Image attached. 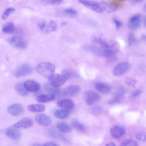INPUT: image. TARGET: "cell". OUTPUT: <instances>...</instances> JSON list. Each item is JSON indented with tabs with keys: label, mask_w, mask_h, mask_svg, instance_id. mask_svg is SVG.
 I'll use <instances>...</instances> for the list:
<instances>
[{
	"label": "cell",
	"mask_w": 146,
	"mask_h": 146,
	"mask_svg": "<svg viewBox=\"0 0 146 146\" xmlns=\"http://www.w3.org/2000/svg\"><path fill=\"white\" fill-rule=\"evenodd\" d=\"M55 96V95L52 94H42L37 97L36 100L39 103H47L53 100Z\"/></svg>",
	"instance_id": "cell-21"
},
{
	"label": "cell",
	"mask_w": 146,
	"mask_h": 146,
	"mask_svg": "<svg viewBox=\"0 0 146 146\" xmlns=\"http://www.w3.org/2000/svg\"><path fill=\"white\" fill-rule=\"evenodd\" d=\"M57 106L62 109L69 110L73 108L74 103L71 99L66 98L60 100L57 103Z\"/></svg>",
	"instance_id": "cell-17"
},
{
	"label": "cell",
	"mask_w": 146,
	"mask_h": 146,
	"mask_svg": "<svg viewBox=\"0 0 146 146\" xmlns=\"http://www.w3.org/2000/svg\"><path fill=\"white\" fill-rule=\"evenodd\" d=\"M15 9L12 7L7 8L4 12L2 15V18L3 20L6 19L11 15L14 12Z\"/></svg>",
	"instance_id": "cell-31"
},
{
	"label": "cell",
	"mask_w": 146,
	"mask_h": 146,
	"mask_svg": "<svg viewBox=\"0 0 146 146\" xmlns=\"http://www.w3.org/2000/svg\"><path fill=\"white\" fill-rule=\"evenodd\" d=\"M146 4H145L144 5L143 7V11L144 12H146Z\"/></svg>",
	"instance_id": "cell-47"
},
{
	"label": "cell",
	"mask_w": 146,
	"mask_h": 146,
	"mask_svg": "<svg viewBox=\"0 0 146 146\" xmlns=\"http://www.w3.org/2000/svg\"><path fill=\"white\" fill-rule=\"evenodd\" d=\"M67 23L66 22H63L62 23L61 25H66L67 24Z\"/></svg>",
	"instance_id": "cell-48"
},
{
	"label": "cell",
	"mask_w": 146,
	"mask_h": 146,
	"mask_svg": "<svg viewBox=\"0 0 146 146\" xmlns=\"http://www.w3.org/2000/svg\"><path fill=\"white\" fill-rule=\"evenodd\" d=\"M57 28L56 23L53 20H51L46 23L43 31L46 33H50L55 31Z\"/></svg>",
	"instance_id": "cell-24"
},
{
	"label": "cell",
	"mask_w": 146,
	"mask_h": 146,
	"mask_svg": "<svg viewBox=\"0 0 146 146\" xmlns=\"http://www.w3.org/2000/svg\"><path fill=\"white\" fill-rule=\"evenodd\" d=\"M83 48L84 49L97 55L106 57L112 56L117 53L119 49L118 46L107 48L91 44L85 45L83 46Z\"/></svg>",
	"instance_id": "cell-1"
},
{
	"label": "cell",
	"mask_w": 146,
	"mask_h": 146,
	"mask_svg": "<svg viewBox=\"0 0 146 146\" xmlns=\"http://www.w3.org/2000/svg\"><path fill=\"white\" fill-rule=\"evenodd\" d=\"M33 146H42V145H41V144L39 143H35L33 145Z\"/></svg>",
	"instance_id": "cell-46"
},
{
	"label": "cell",
	"mask_w": 146,
	"mask_h": 146,
	"mask_svg": "<svg viewBox=\"0 0 146 146\" xmlns=\"http://www.w3.org/2000/svg\"><path fill=\"white\" fill-rule=\"evenodd\" d=\"M15 89L16 92L22 96L25 97L29 94L28 91L25 88L23 84L21 82L17 84L15 86Z\"/></svg>",
	"instance_id": "cell-25"
},
{
	"label": "cell",
	"mask_w": 146,
	"mask_h": 146,
	"mask_svg": "<svg viewBox=\"0 0 146 146\" xmlns=\"http://www.w3.org/2000/svg\"><path fill=\"white\" fill-rule=\"evenodd\" d=\"M6 134L7 136L10 139L17 140L21 137V133L19 129L13 126L9 127L7 129Z\"/></svg>",
	"instance_id": "cell-14"
},
{
	"label": "cell",
	"mask_w": 146,
	"mask_h": 146,
	"mask_svg": "<svg viewBox=\"0 0 146 146\" xmlns=\"http://www.w3.org/2000/svg\"><path fill=\"white\" fill-rule=\"evenodd\" d=\"M106 146H115V143L113 142H111L106 143L105 145Z\"/></svg>",
	"instance_id": "cell-43"
},
{
	"label": "cell",
	"mask_w": 146,
	"mask_h": 146,
	"mask_svg": "<svg viewBox=\"0 0 146 146\" xmlns=\"http://www.w3.org/2000/svg\"><path fill=\"white\" fill-rule=\"evenodd\" d=\"M25 89L29 92H36L40 88V84L34 80L29 79L26 81L23 84Z\"/></svg>",
	"instance_id": "cell-12"
},
{
	"label": "cell",
	"mask_w": 146,
	"mask_h": 146,
	"mask_svg": "<svg viewBox=\"0 0 146 146\" xmlns=\"http://www.w3.org/2000/svg\"><path fill=\"white\" fill-rule=\"evenodd\" d=\"M103 10L107 13H111L117 11L118 9L117 5L105 2H102L100 3Z\"/></svg>",
	"instance_id": "cell-20"
},
{
	"label": "cell",
	"mask_w": 146,
	"mask_h": 146,
	"mask_svg": "<svg viewBox=\"0 0 146 146\" xmlns=\"http://www.w3.org/2000/svg\"><path fill=\"white\" fill-rule=\"evenodd\" d=\"M46 23V22L44 20L40 21L37 24L38 28L42 31H43Z\"/></svg>",
	"instance_id": "cell-38"
},
{
	"label": "cell",
	"mask_w": 146,
	"mask_h": 146,
	"mask_svg": "<svg viewBox=\"0 0 146 146\" xmlns=\"http://www.w3.org/2000/svg\"><path fill=\"white\" fill-rule=\"evenodd\" d=\"M7 42L11 46L21 48H25L27 47L25 41L20 37L14 36L7 39Z\"/></svg>",
	"instance_id": "cell-8"
},
{
	"label": "cell",
	"mask_w": 146,
	"mask_h": 146,
	"mask_svg": "<svg viewBox=\"0 0 146 146\" xmlns=\"http://www.w3.org/2000/svg\"><path fill=\"white\" fill-rule=\"evenodd\" d=\"M126 93L125 90L123 88L119 89L116 92L114 97L108 102L109 105H113L118 103L122 101Z\"/></svg>",
	"instance_id": "cell-18"
},
{
	"label": "cell",
	"mask_w": 146,
	"mask_h": 146,
	"mask_svg": "<svg viewBox=\"0 0 146 146\" xmlns=\"http://www.w3.org/2000/svg\"><path fill=\"white\" fill-rule=\"evenodd\" d=\"M35 119L36 123L42 126H48L50 125L52 123L50 117L44 114H38L35 116Z\"/></svg>",
	"instance_id": "cell-15"
},
{
	"label": "cell",
	"mask_w": 146,
	"mask_h": 146,
	"mask_svg": "<svg viewBox=\"0 0 146 146\" xmlns=\"http://www.w3.org/2000/svg\"><path fill=\"white\" fill-rule=\"evenodd\" d=\"M78 2L96 12L101 13L103 11L100 3H98L88 0H78Z\"/></svg>",
	"instance_id": "cell-5"
},
{
	"label": "cell",
	"mask_w": 146,
	"mask_h": 146,
	"mask_svg": "<svg viewBox=\"0 0 146 146\" xmlns=\"http://www.w3.org/2000/svg\"><path fill=\"white\" fill-rule=\"evenodd\" d=\"M62 74L67 78V79H71L76 76V74L72 71L68 69H65L62 71Z\"/></svg>",
	"instance_id": "cell-33"
},
{
	"label": "cell",
	"mask_w": 146,
	"mask_h": 146,
	"mask_svg": "<svg viewBox=\"0 0 146 146\" xmlns=\"http://www.w3.org/2000/svg\"><path fill=\"white\" fill-rule=\"evenodd\" d=\"M80 87L76 85H71L66 87L63 91L62 96L65 97H73L78 94L80 90Z\"/></svg>",
	"instance_id": "cell-10"
},
{
	"label": "cell",
	"mask_w": 146,
	"mask_h": 146,
	"mask_svg": "<svg viewBox=\"0 0 146 146\" xmlns=\"http://www.w3.org/2000/svg\"><path fill=\"white\" fill-rule=\"evenodd\" d=\"M121 1H125V0H120Z\"/></svg>",
	"instance_id": "cell-49"
},
{
	"label": "cell",
	"mask_w": 146,
	"mask_h": 146,
	"mask_svg": "<svg viewBox=\"0 0 146 146\" xmlns=\"http://www.w3.org/2000/svg\"><path fill=\"white\" fill-rule=\"evenodd\" d=\"M37 72L44 77L48 79L55 73V67L48 62H42L39 64L36 68Z\"/></svg>",
	"instance_id": "cell-3"
},
{
	"label": "cell",
	"mask_w": 146,
	"mask_h": 146,
	"mask_svg": "<svg viewBox=\"0 0 146 146\" xmlns=\"http://www.w3.org/2000/svg\"><path fill=\"white\" fill-rule=\"evenodd\" d=\"M56 127L60 131L64 133H68L72 130V127L68 123L64 122H60L57 123Z\"/></svg>",
	"instance_id": "cell-26"
},
{
	"label": "cell",
	"mask_w": 146,
	"mask_h": 146,
	"mask_svg": "<svg viewBox=\"0 0 146 146\" xmlns=\"http://www.w3.org/2000/svg\"><path fill=\"white\" fill-rule=\"evenodd\" d=\"M64 11L65 13L70 15H75L77 14L76 11L71 8L66 9L64 10Z\"/></svg>",
	"instance_id": "cell-39"
},
{
	"label": "cell",
	"mask_w": 146,
	"mask_h": 146,
	"mask_svg": "<svg viewBox=\"0 0 146 146\" xmlns=\"http://www.w3.org/2000/svg\"><path fill=\"white\" fill-rule=\"evenodd\" d=\"M48 79L51 85L57 88L64 84L67 80L66 77L62 74L55 73Z\"/></svg>",
	"instance_id": "cell-4"
},
{
	"label": "cell",
	"mask_w": 146,
	"mask_h": 146,
	"mask_svg": "<svg viewBox=\"0 0 146 146\" xmlns=\"http://www.w3.org/2000/svg\"><path fill=\"white\" fill-rule=\"evenodd\" d=\"M113 21L115 25L116 28L117 29L120 28L123 25V23L116 18H114Z\"/></svg>",
	"instance_id": "cell-40"
},
{
	"label": "cell",
	"mask_w": 146,
	"mask_h": 146,
	"mask_svg": "<svg viewBox=\"0 0 146 146\" xmlns=\"http://www.w3.org/2000/svg\"><path fill=\"white\" fill-rule=\"evenodd\" d=\"M141 20L140 14H136L132 17L127 23V27L130 30H134L138 28L140 26Z\"/></svg>",
	"instance_id": "cell-13"
},
{
	"label": "cell",
	"mask_w": 146,
	"mask_h": 146,
	"mask_svg": "<svg viewBox=\"0 0 146 146\" xmlns=\"http://www.w3.org/2000/svg\"><path fill=\"white\" fill-rule=\"evenodd\" d=\"M55 116L59 119H64L67 118L69 115L68 110H57L54 112Z\"/></svg>",
	"instance_id": "cell-28"
},
{
	"label": "cell",
	"mask_w": 146,
	"mask_h": 146,
	"mask_svg": "<svg viewBox=\"0 0 146 146\" xmlns=\"http://www.w3.org/2000/svg\"><path fill=\"white\" fill-rule=\"evenodd\" d=\"M32 69L30 65L27 64L22 65L17 70L15 73L16 77H19L30 74Z\"/></svg>",
	"instance_id": "cell-19"
},
{
	"label": "cell",
	"mask_w": 146,
	"mask_h": 146,
	"mask_svg": "<svg viewBox=\"0 0 146 146\" xmlns=\"http://www.w3.org/2000/svg\"><path fill=\"white\" fill-rule=\"evenodd\" d=\"M125 81L127 85L133 88L135 87V84L137 83V81L129 78H127Z\"/></svg>",
	"instance_id": "cell-36"
},
{
	"label": "cell",
	"mask_w": 146,
	"mask_h": 146,
	"mask_svg": "<svg viewBox=\"0 0 146 146\" xmlns=\"http://www.w3.org/2000/svg\"><path fill=\"white\" fill-rule=\"evenodd\" d=\"M44 89L50 94H52L56 95H59L60 92V90L58 88L55 87L49 83H46L44 85Z\"/></svg>",
	"instance_id": "cell-27"
},
{
	"label": "cell",
	"mask_w": 146,
	"mask_h": 146,
	"mask_svg": "<svg viewBox=\"0 0 146 146\" xmlns=\"http://www.w3.org/2000/svg\"><path fill=\"white\" fill-rule=\"evenodd\" d=\"M72 127L75 129L80 132L84 131L86 130V127L82 123L78 121H74L71 123Z\"/></svg>",
	"instance_id": "cell-30"
},
{
	"label": "cell",
	"mask_w": 146,
	"mask_h": 146,
	"mask_svg": "<svg viewBox=\"0 0 146 146\" xmlns=\"http://www.w3.org/2000/svg\"><path fill=\"white\" fill-rule=\"evenodd\" d=\"M7 111L11 115L13 116H17L22 114L23 111V109L20 104H15L8 107Z\"/></svg>",
	"instance_id": "cell-16"
},
{
	"label": "cell",
	"mask_w": 146,
	"mask_h": 146,
	"mask_svg": "<svg viewBox=\"0 0 146 146\" xmlns=\"http://www.w3.org/2000/svg\"><path fill=\"white\" fill-rule=\"evenodd\" d=\"M129 67V64L127 62H120L114 67L113 70V74L115 76L122 75L128 70Z\"/></svg>",
	"instance_id": "cell-7"
},
{
	"label": "cell",
	"mask_w": 146,
	"mask_h": 146,
	"mask_svg": "<svg viewBox=\"0 0 146 146\" xmlns=\"http://www.w3.org/2000/svg\"><path fill=\"white\" fill-rule=\"evenodd\" d=\"M44 146H59V145L57 143L53 141L47 142L42 145Z\"/></svg>",
	"instance_id": "cell-41"
},
{
	"label": "cell",
	"mask_w": 146,
	"mask_h": 146,
	"mask_svg": "<svg viewBox=\"0 0 146 146\" xmlns=\"http://www.w3.org/2000/svg\"><path fill=\"white\" fill-rule=\"evenodd\" d=\"M91 40L94 44L106 48H112L118 46L115 41L107 39L99 33L93 34L91 36Z\"/></svg>",
	"instance_id": "cell-2"
},
{
	"label": "cell",
	"mask_w": 146,
	"mask_h": 146,
	"mask_svg": "<svg viewBox=\"0 0 146 146\" xmlns=\"http://www.w3.org/2000/svg\"><path fill=\"white\" fill-rule=\"evenodd\" d=\"M136 137L138 140L141 141H145L146 139V134L143 132H140L136 135Z\"/></svg>",
	"instance_id": "cell-37"
},
{
	"label": "cell",
	"mask_w": 146,
	"mask_h": 146,
	"mask_svg": "<svg viewBox=\"0 0 146 146\" xmlns=\"http://www.w3.org/2000/svg\"><path fill=\"white\" fill-rule=\"evenodd\" d=\"M146 17H145L143 19V22L144 25L145 27L146 26Z\"/></svg>",
	"instance_id": "cell-45"
},
{
	"label": "cell",
	"mask_w": 146,
	"mask_h": 146,
	"mask_svg": "<svg viewBox=\"0 0 146 146\" xmlns=\"http://www.w3.org/2000/svg\"><path fill=\"white\" fill-rule=\"evenodd\" d=\"M137 40V38L134 34L131 33L129 35L128 38V41L129 45H131L133 44L136 42Z\"/></svg>",
	"instance_id": "cell-34"
},
{
	"label": "cell",
	"mask_w": 146,
	"mask_h": 146,
	"mask_svg": "<svg viewBox=\"0 0 146 146\" xmlns=\"http://www.w3.org/2000/svg\"><path fill=\"white\" fill-rule=\"evenodd\" d=\"M144 0H134L133 3L134 4H137L140 3Z\"/></svg>",
	"instance_id": "cell-44"
},
{
	"label": "cell",
	"mask_w": 146,
	"mask_h": 146,
	"mask_svg": "<svg viewBox=\"0 0 146 146\" xmlns=\"http://www.w3.org/2000/svg\"><path fill=\"white\" fill-rule=\"evenodd\" d=\"M94 87L97 90L103 94L108 93L111 89L109 86L102 82L96 83L94 85Z\"/></svg>",
	"instance_id": "cell-22"
},
{
	"label": "cell",
	"mask_w": 146,
	"mask_h": 146,
	"mask_svg": "<svg viewBox=\"0 0 146 146\" xmlns=\"http://www.w3.org/2000/svg\"><path fill=\"white\" fill-rule=\"evenodd\" d=\"M84 99L86 104L91 106L94 102L99 101L101 98L100 95L92 90L86 91L84 94Z\"/></svg>",
	"instance_id": "cell-6"
},
{
	"label": "cell",
	"mask_w": 146,
	"mask_h": 146,
	"mask_svg": "<svg viewBox=\"0 0 146 146\" xmlns=\"http://www.w3.org/2000/svg\"><path fill=\"white\" fill-rule=\"evenodd\" d=\"M138 143L132 139H128L122 142L120 144V146H138Z\"/></svg>",
	"instance_id": "cell-32"
},
{
	"label": "cell",
	"mask_w": 146,
	"mask_h": 146,
	"mask_svg": "<svg viewBox=\"0 0 146 146\" xmlns=\"http://www.w3.org/2000/svg\"><path fill=\"white\" fill-rule=\"evenodd\" d=\"M63 2V0H48L47 4L50 5H58L62 4Z\"/></svg>",
	"instance_id": "cell-35"
},
{
	"label": "cell",
	"mask_w": 146,
	"mask_h": 146,
	"mask_svg": "<svg viewBox=\"0 0 146 146\" xmlns=\"http://www.w3.org/2000/svg\"><path fill=\"white\" fill-rule=\"evenodd\" d=\"M28 110L32 112H41L44 111L45 106L41 104H32L28 106L27 107Z\"/></svg>",
	"instance_id": "cell-23"
},
{
	"label": "cell",
	"mask_w": 146,
	"mask_h": 146,
	"mask_svg": "<svg viewBox=\"0 0 146 146\" xmlns=\"http://www.w3.org/2000/svg\"><path fill=\"white\" fill-rule=\"evenodd\" d=\"M126 133L125 127L120 124H116L112 127L110 130L111 135L115 138H119Z\"/></svg>",
	"instance_id": "cell-9"
},
{
	"label": "cell",
	"mask_w": 146,
	"mask_h": 146,
	"mask_svg": "<svg viewBox=\"0 0 146 146\" xmlns=\"http://www.w3.org/2000/svg\"><path fill=\"white\" fill-rule=\"evenodd\" d=\"M33 124L32 119L29 117H24L13 125L15 127L19 129H26L31 127Z\"/></svg>",
	"instance_id": "cell-11"
},
{
	"label": "cell",
	"mask_w": 146,
	"mask_h": 146,
	"mask_svg": "<svg viewBox=\"0 0 146 146\" xmlns=\"http://www.w3.org/2000/svg\"><path fill=\"white\" fill-rule=\"evenodd\" d=\"M142 93V91L141 90L139 89H137L133 93L132 96L134 97H137L141 94Z\"/></svg>",
	"instance_id": "cell-42"
},
{
	"label": "cell",
	"mask_w": 146,
	"mask_h": 146,
	"mask_svg": "<svg viewBox=\"0 0 146 146\" xmlns=\"http://www.w3.org/2000/svg\"><path fill=\"white\" fill-rule=\"evenodd\" d=\"M15 30V26L12 22H9L5 24L2 27V31L7 33H12Z\"/></svg>",
	"instance_id": "cell-29"
}]
</instances>
